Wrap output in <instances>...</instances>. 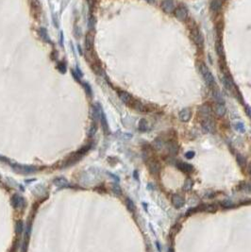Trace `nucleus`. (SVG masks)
<instances>
[{"instance_id":"nucleus-1","label":"nucleus","mask_w":251,"mask_h":252,"mask_svg":"<svg viewBox=\"0 0 251 252\" xmlns=\"http://www.w3.org/2000/svg\"><path fill=\"white\" fill-rule=\"evenodd\" d=\"M200 72H201V75H202V77H203L206 84H207L208 86L212 87L215 85L214 77H213V76H212L210 69H209L205 64H201L200 65Z\"/></svg>"},{"instance_id":"nucleus-2","label":"nucleus","mask_w":251,"mask_h":252,"mask_svg":"<svg viewBox=\"0 0 251 252\" xmlns=\"http://www.w3.org/2000/svg\"><path fill=\"white\" fill-rule=\"evenodd\" d=\"M191 34H192L193 41L195 42V44H197L198 46H203V43H204L203 35L201 34V32L199 31V30H198L197 28H193Z\"/></svg>"},{"instance_id":"nucleus-3","label":"nucleus","mask_w":251,"mask_h":252,"mask_svg":"<svg viewBox=\"0 0 251 252\" xmlns=\"http://www.w3.org/2000/svg\"><path fill=\"white\" fill-rule=\"evenodd\" d=\"M201 127H202V130H203L205 132H208V133H211V132H213L214 128H215L214 123H213V121H212L211 118L202 119Z\"/></svg>"},{"instance_id":"nucleus-4","label":"nucleus","mask_w":251,"mask_h":252,"mask_svg":"<svg viewBox=\"0 0 251 252\" xmlns=\"http://www.w3.org/2000/svg\"><path fill=\"white\" fill-rule=\"evenodd\" d=\"M221 80H222V82H223L224 86L226 87L228 91L234 92V90H235V85H234V82H233L232 79L230 77V76L226 75V74H223V76H222V77H221Z\"/></svg>"},{"instance_id":"nucleus-5","label":"nucleus","mask_w":251,"mask_h":252,"mask_svg":"<svg viewBox=\"0 0 251 252\" xmlns=\"http://www.w3.org/2000/svg\"><path fill=\"white\" fill-rule=\"evenodd\" d=\"M160 7H162V11L166 13H171L176 9L175 2L173 0H163L162 4H160Z\"/></svg>"},{"instance_id":"nucleus-6","label":"nucleus","mask_w":251,"mask_h":252,"mask_svg":"<svg viewBox=\"0 0 251 252\" xmlns=\"http://www.w3.org/2000/svg\"><path fill=\"white\" fill-rule=\"evenodd\" d=\"M175 16L179 21H185L188 17V11L185 7H179L175 9Z\"/></svg>"},{"instance_id":"nucleus-7","label":"nucleus","mask_w":251,"mask_h":252,"mask_svg":"<svg viewBox=\"0 0 251 252\" xmlns=\"http://www.w3.org/2000/svg\"><path fill=\"white\" fill-rule=\"evenodd\" d=\"M198 112L203 119L211 118V109L209 105L205 104V105L200 106V108L198 109Z\"/></svg>"},{"instance_id":"nucleus-8","label":"nucleus","mask_w":251,"mask_h":252,"mask_svg":"<svg viewBox=\"0 0 251 252\" xmlns=\"http://www.w3.org/2000/svg\"><path fill=\"white\" fill-rule=\"evenodd\" d=\"M94 44H95V38L94 35L92 33H88L86 35L85 38V48L88 52H91L94 48Z\"/></svg>"},{"instance_id":"nucleus-9","label":"nucleus","mask_w":251,"mask_h":252,"mask_svg":"<svg viewBox=\"0 0 251 252\" xmlns=\"http://www.w3.org/2000/svg\"><path fill=\"white\" fill-rule=\"evenodd\" d=\"M118 95H119V98L121 99V101L123 103H125V104L130 105L131 103V101L133 100L131 95H130V93H128V92L120 91V92H118Z\"/></svg>"},{"instance_id":"nucleus-10","label":"nucleus","mask_w":251,"mask_h":252,"mask_svg":"<svg viewBox=\"0 0 251 252\" xmlns=\"http://www.w3.org/2000/svg\"><path fill=\"white\" fill-rule=\"evenodd\" d=\"M130 105H131L135 110H137V111H139L141 112H146L148 111V109H147V106L143 104V103H142L141 101H139V100H134L133 99Z\"/></svg>"},{"instance_id":"nucleus-11","label":"nucleus","mask_w":251,"mask_h":252,"mask_svg":"<svg viewBox=\"0 0 251 252\" xmlns=\"http://www.w3.org/2000/svg\"><path fill=\"white\" fill-rule=\"evenodd\" d=\"M179 117L182 122H188L191 118V111L189 109H183L179 112Z\"/></svg>"},{"instance_id":"nucleus-12","label":"nucleus","mask_w":251,"mask_h":252,"mask_svg":"<svg viewBox=\"0 0 251 252\" xmlns=\"http://www.w3.org/2000/svg\"><path fill=\"white\" fill-rule=\"evenodd\" d=\"M172 203L173 205L176 207V208H181V207L184 205V199H183V198L181 196L179 195H175L173 196L172 198Z\"/></svg>"},{"instance_id":"nucleus-13","label":"nucleus","mask_w":251,"mask_h":252,"mask_svg":"<svg viewBox=\"0 0 251 252\" xmlns=\"http://www.w3.org/2000/svg\"><path fill=\"white\" fill-rule=\"evenodd\" d=\"M177 166L179 170H181L182 172L185 173H191L193 171V166L191 164L186 163H177Z\"/></svg>"},{"instance_id":"nucleus-14","label":"nucleus","mask_w":251,"mask_h":252,"mask_svg":"<svg viewBox=\"0 0 251 252\" xmlns=\"http://www.w3.org/2000/svg\"><path fill=\"white\" fill-rule=\"evenodd\" d=\"M214 112L218 116H224L226 114V107L222 103H216L214 106Z\"/></svg>"},{"instance_id":"nucleus-15","label":"nucleus","mask_w":251,"mask_h":252,"mask_svg":"<svg viewBox=\"0 0 251 252\" xmlns=\"http://www.w3.org/2000/svg\"><path fill=\"white\" fill-rule=\"evenodd\" d=\"M222 9V1L221 0H212L211 3V9L212 11L217 12Z\"/></svg>"},{"instance_id":"nucleus-16","label":"nucleus","mask_w":251,"mask_h":252,"mask_svg":"<svg viewBox=\"0 0 251 252\" xmlns=\"http://www.w3.org/2000/svg\"><path fill=\"white\" fill-rule=\"evenodd\" d=\"M138 128L139 130L142 132H144L146 130H149V126H148V122H147L146 119H141L139 122V125H138Z\"/></svg>"},{"instance_id":"nucleus-17","label":"nucleus","mask_w":251,"mask_h":252,"mask_svg":"<svg viewBox=\"0 0 251 252\" xmlns=\"http://www.w3.org/2000/svg\"><path fill=\"white\" fill-rule=\"evenodd\" d=\"M212 96H213V99L216 101V103H222V104H224L223 96H222V95L218 90H213V91H212Z\"/></svg>"},{"instance_id":"nucleus-18","label":"nucleus","mask_w":251,"mask_h":252,"mask_svg":"<svg viewBox=\"0 0 251 252\" xmlns=\"http://www.w3.org/2000/svg\"><path fill=\"white\" fill-rule=\"evenodd\" d=\"M215 48H216V52H217L218 56H219L220 58L225 56V54H224V48H223V46H222V43H221L220 41H217L216 42V46H215Z\"/></svg>"},{"instance_id":"nucleus-19","label":"nucleus","mask_w":251,"mask_h":252,"mask_svg":"<svg viewBox=\"0 0 251 252\" xmlns=\"http://www.w3.org/2000/svg\"><path fill=\"white\" fill-rule=\"evenodd\" d=\"M149 170L152 174H158L160 172V165L156 161H153L152 163L149 164Z\"/></svg>"},{"instance_id":"nucleus-20","label":"nucleus","mask_w":251,"mask_h":252,"mask_svg":"<svg viewBox=\"0 0 251 252\" xmlns=\"http://www.w3.org/2000/svg\"><path fill=\"white\" fill-rule=\"evenodd\" d=\"M39 33H40V36H41V38L43 39L44 41H46V42H50L49 36H48V34H47V31H46V28H40V30H39Z\"/></svg>"},{"instance_id":"nucleus-21","label":"nucleus","mask_w":251,"mask_h":252,"mask_svg":"<svg viewBox=\"0 0 251 252\" xmlns=\"http://www.w3.org/2000/svg\"><path fill=\"white\" fill-rule=\"evenodd\" d=\"M153 144H154V146H155V148H157V149H162V148L163 147V145H164V143H163V141L162 140V139L158 138L153 143Z\"/></svg>"},{"instance_id":"nucleus-22","label":"nucleus","mask_w":251,"mask_h":252,"mask_svg":"<svg viewBox=\"0 0 251 252\" xmlns=\"http://www.w3.org/2000/svg\"><path fill=\"white\" fill-rule=\"evenodd\" d=\"M168 148H169V151L171 153H176L177 151H178V145H177V144L176 143H174V142H172V143H170L169 144V146H168Z\"/></svg>"},{"instance_id":"nucleus-23","label":"nucleus","mask_w":251,"mask_h":252,"mask_svg":"<svg viewBox=\"0 0 251 252\" xmlns=\"http://www.w3.org/2000/svg\"><path fill=\"white\" fill-rule=\"evenodd\" d=\"M235 128L240 132H244V131H246V128H244L243 123H241V122L236 123V124H235Z\"/></svg>"},{"instance_id":"nucleus-24","label":"nucleus","mask_w":251,"mask_h":252,"mask_svg":"<svg viewBox=\"0 0 251 252\" xmlns=\"http://www.w3.org/2000/svg\"><path fill=\"white\" fill-rule=\"evenodd\" d=\"M193 187V181L192 180H186V182L184 183V186H183V189L185 190V191H190V190L192 189Z\"/></svg>"},{"instance_id":"nucleus-25","label":"nucleus","mask_w":251,"mask_h":252,"mask_svg":"<svg viewBox=\"0 0 251 252\" xmlns=\"http://www.w3.org/2000/svg\"><path fill=\"white\" fill-rule=\"evenodd\" d=\"M126 203H127V206H128V210H130V211H131V212H134V209H135L134 204H133V202L131 201L130 198L126 199Z\"/></svg>"},{"instance_id":"nucleus-26","label":"nucleus","mask_w":251,"mask_h":252,"mask_svg":"<svg viewBox=\"0 0 251 252\" xmlns=\"http://www.w3.org/2000/svg\"><path fill=\"white\" fill-rule=\"evenodd\" d=\"M112 190H113L114 194H116V195H121V189L120 187H119L118 184H113L112 185Z\"/></svg>"},{"instance_id":"nucleus-27","label":"nucleus","mask_w":251,"mask_h":252,"mask_svg":"<svg viewBox=\"0 0 251 252\" xmlns=\"http://www.w3.org/2000/svg\"><path fill=\"white\" fill-rule=\"evenodd\" d=\"M58 69H59L62 73H65V71H66V69H65V64H64L63 62L59 63V65H58Z\"/></svg>"},{"instance_id":"nucleus-28","label":"nucleus","mask_w":251,"mask_h":252,"mask_svg":"<svg viewBox=\"0 0 251 252\" xmlns=\"http://www.w3.org/2000/svg\"><path fill=\"white\" fill-rule=\"evenodd\" d=\"M84 87H85V89H86V91H87V93H88V95H92V89H91V87H90V85L88 83H84Z\"/></svg>"},{"instance_id":"nucleus-29","label":"nucleus","mask_w":251,"mask_h":252,"mask_svg":"<svg viewBox=\"0 0 251 252\" xmlns=\"http://www.w3.org/2000/svg\"><path fill=\"white\" fill-rule=\"evenodd\" d=\"M186 158H187V159H192V158H194V156H195V152L194 151H188L187 153H186Z\"/></svg>"},{"instance_id":"nucleus-30","label":"nucleus","mask_w":251,"mask_h":252,"mask_svg":"<svg viewBox=\"0 0 251 252\" xmlns=\"http://www.w3.org/2000/svg\"><path fill=\"white\" fill-rule=\"evenodd\" d=\"M95 131H96V125L95 124L94 126H92L91 130H90V135H91V136H93V135L95 133Z\"/></svg>"},{"instance_id":"nucleus-31","label":"nucleus","mask_w":251,"mask_h":252,"mask_svg":"<svg viewBox=\"0 0 251 252\" xmlns=\"http://www.w3.org/2000/svg\"><path fill=\"white\" fill-rule=\"evenodd\" d=\"M237 159H238V161H239V163H240V165H242L243 164V163L244 161V159L242 157V156H240L239 154L237 155Z\"/></svg>"},{"instance_id":"nucleus-32","label":"nucleus","mask_w":251,"mask_h":252,"mask_svg":"<svg viewBox=\"0 0 251 252\" xmlns=\"http://www.w3.org/2000/svg\"><path fill=\"white\" fill-rule=\"evenodd\" d=\"M169 252H174L173 248H170V249H169Z\"/></svg>"}]
</instances>
